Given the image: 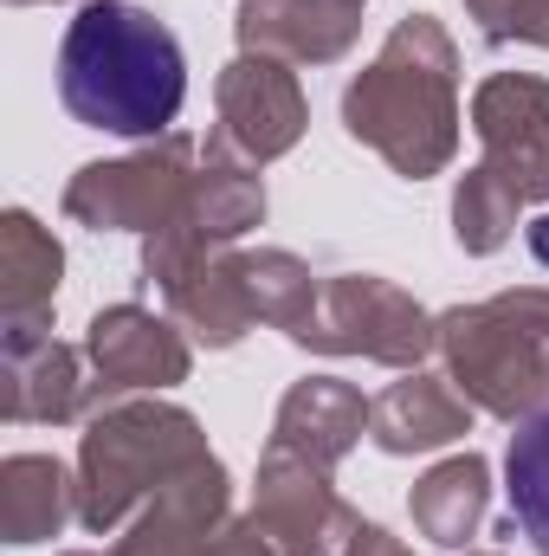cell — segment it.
<instances>
[{"instance_id": "6da1fadb", "label": "cell", "mask_w": 549, "mask_h": 556, "mask_svg": "<svg viewBox=\"0 0 549 556\" xmlns=\"http://www.w3.org/2000/svg\"><path fill=\"white\" fill-rule=\"evenodd\" d=\"M59 98L91 130L155 137L188 98L181 39L130 0H91L59 39Z\"/></svg>"}, {"instance_id": "7a4b0ae2", "label": "cell", "mask_w": 549, "mask_h": 556, "mask_svg": "<svg viewBox=\"0 0 549 556\" xmlns=\"http://www.w3.org/2000/svg\"><path fill=\"white\" fill-rule=\"evenodd\" d=\"M505 498L518 531L537 544V556H549V408L524 420L505 446Z\"/></svg>"}]
</instances>
